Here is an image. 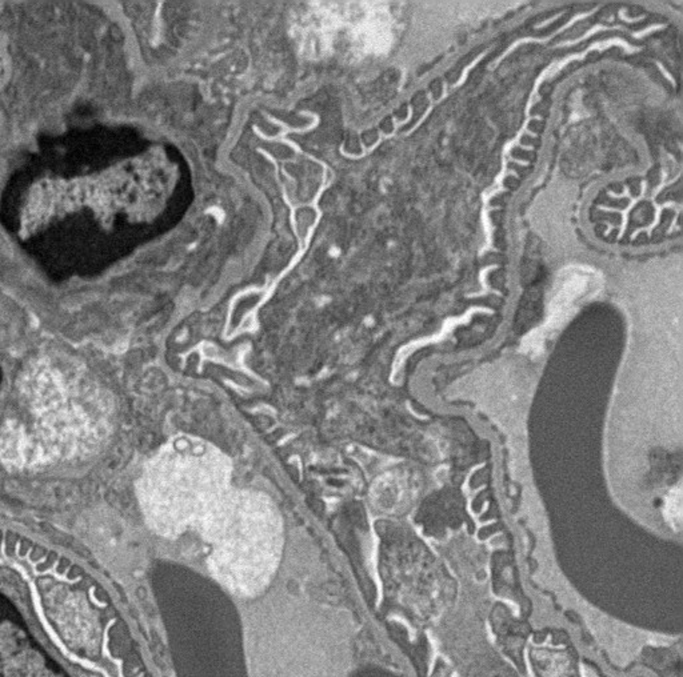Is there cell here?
<instances>
[{
  "instance_id": "cell-1",
  "label": "cell",
  "mask_w": 683,
  "mask_h": 677,
  "mask_svg": "<svg viewBox=\"0 0 683 677\" xmlns=\"http://www.w3.org/2000/svg\"><path fill=\"white\" fill-rule=\"evenodd\" d=\"M198 532L211 546V572L233 594L256 596L268 586L282 554L283 528L267 497L231 489Z\"/></svg>"
},
{
  "instance_id": "cell-3",
  "label": "cell",
  "mask_w": 683,
  "mask_h": 677,
  "mask_svg": "<svg viewBox=\"0 0 683 677\" xmlns=\"http://www.w3.org/2000/svg\"><path fill=\"white\" fill-rule=\"evenodd\" d=\"M681 489H674L670 492L666 502V515L670 517V521L675 524H681Z\"/></svg>"
},
{
  "instance_id": "cell-2",
  "label": "cell",
  "mask_w": 683,
  "mask_h": 677,
  "mask_svg": "<svg viewBox=\"0 0 683 677\" xmlns=\"http://www.w3.org/2000/svg\"><path fill=\"white\" fill-rule=\"evenodd\" d=\"M230 491L225 456L201 442L181 439L150 463L139 494L153 529L175 537L187 529L198 531Z\"/></svg>"
}]
</instances>
